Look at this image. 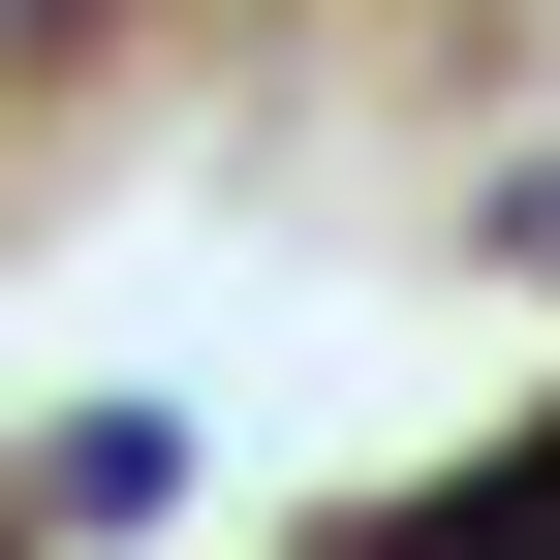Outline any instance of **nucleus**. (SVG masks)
<instances>
[{
  "label": "nucleus",
  "mask_w": 560,
  "mask_h": 560,
  "mask_svg": "<svg viewBox=\"0 0 560 560\" xmlns=\"http://www.w3.org/2000/svg\"><path fill=\"white\" fill-rule=\"evenodd\" d=\"M436 560H560V436H529V467H499V499H467Z\"/></svg>",
  "instance_id": "nucleus-1"
}]
</instances>
